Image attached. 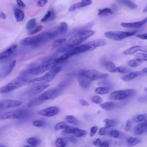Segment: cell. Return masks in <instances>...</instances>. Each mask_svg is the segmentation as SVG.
I'll list each match as a JSON object with an SVG mask.
<instances>
[{
  "instance_id": "d590c367",
  "label": "cell",
  "mask_w": 147,
  "mask_h": 147,
  "mask_svg": "<svg viewBox=\"0 0 147 147\" xmlns=\"http://www.w3.org/2000/svg\"><path fill=\"white\" fill-rule=\"evenodd\" d=\"M65 120L68 122L74 125H77L78 123V121L75 117L72 115H69L66 116Z\"/></svg>"
},
{
  "instance_id": "c3c4849f",
  "label": "cell",
  "mask_w": 147,
  "mask_h": 147,
  "mask_svg": "<svg viewBox=\"0 0 147 147\" xmlns=\"http://www.w3.org/2000/svg\"><path fill=\"white\" fill-rule=\"evenodd\" d=\"M110 135L113 138H117L119 135V132L117 130H113L111 131L110 132Z\"/></svg>"
},
{
  "instance_id": "681fc988",
  "label": "cell",
  "mask_w": 147,
  "mask_h": 147,
  "mask_svg": "<svg viewBox=\"0 0 147 147\" xmlns=\"http://www.w3.org/2000/svg\"><path fill=\"white\" fill-rule=\"evenodd\" d=\"M48 2V0H39L37 2V5L40 7L44 6Z\"/></svg>"
},
{
  "instance_id": "f35d334b",
  "label": "cell",
  "mask_w": 147,
  "mask_h": 147,
  "mask_svg": "<svg viewBox=\"0 0 147 147\" xmlns=\"http://www.w3.org/2000/svg\"><path fill=\"white\" fill-rule=\"evenodd\" d=\"M16 61L15 60L12 61L10 64L5 74V76L9 75L13 69L16 64Z\"/></svg>"
},
{
  "instance_id": "d6a6232c",
  "label": "cell",
  "mask_w": 147,
  "mask_h": 147,
  "mask_svg": "<svg viewBox=\"0 0 147 147\" xmlns=\"http://www.w3.org/2000/svg\"><path fill=\"white\" fill-rule=\"evenodd\" d=\"M98 15L99 16L112 14L113 13L112 10L109 8H106L103 9H98Z\"/></svg>"
},
{
  "instance_id": "83f0119b",
  "label": "cell",
  "mask_w": 147,
  "mask_h": 147,
  "mask_svg": "<svg viewBox=\"0 0 147 147\" xmlns=\"http://www.w3.org/2000/svg\"><path fill=\"white\" fill-rule=\"evenodd\" d=\"M140 141L139 139L133 137H129L127 139V142L129 146H133L140 143Z\"/></svg>"
},
{
  "instance_id": "11a10c76",
  "label": "cell",
  "mask_w": 147,
  "mask_h": 147,
  "mask_svg": "<svg viewBox=\"0 0 147 147\" xmlns=\"http://www.w3.org/2000/svg\"><path fill=\"white\" fill-rule=\"evenodd\" d=\"M76 137L74 136L70 137L69 138V141L73 143L76 144L78 142V140Z\"/></svg>"
},
{
  "instance_id": "e0dca14e",
  "label": "cell",
  "mask_w": 147,
  "mask_h": 147,
  "mask_svg": "<svg viewBox=\"0 0 147 147\" xmlns=\"http://www.w3.org/2000/svg\"><path fill=\"white\" fill-rule=\"evenodd\" d=\"M138 51L146 52V46H136L132 47L127 50L124 52V54L126 55H131L135 53Z\"/></svg>"
},
{
  "instance_id": "8fae6325",
  "label": "cell",
  "mask_w": 147,
  "mask_h": 147,
  "mask_svg": "<svg viewBox=\"0 0 147 147\" xmlns=\"http://www.w3.org/2000/svg\"><path fill=\"white\" fill-rule=\"evenodd\" d=\"M59 111V107L55 106H53L47 108L38 113V115L45 117H51L58 114Z\"/></svg>"
},
{
  "instance_id": "836d02e7",
  "label": "cell",
  "mask_w": 147,
  "mask_h": 147,
  "mask_svg": "<svg viewBox=\"0 0 147 147\" xmlns=\"http://www.w3.org/2000/svg\"><path fill=\"white\" fill-rule=\"evenodd\" d=\"M27 142L32 146H35L39 144L40 142V140L36 138L32 137L28 139Z\"/></svg>"
},
{
  "instance_id": "1f68e13d",
  "label": "cell",
  "mask_w": 147,
  "mask_h": 147,
  "mask_svg": "<svg viewBox=\"0 0 147 147\" xmlns=\"http://www.w3.org/2000/svg\"><path fill=\"white\" fill-rule=\"evenodd\" d=\"M110 90V88L108 87H99L95 90V92L99 94H104L108 92Z\"/></svg>"
},
{
  "instance_id": "d4e9b609",
  "label": "cell",
  "mask_w": 147,
  "mask_h": 147,
  "mask_svg": "<svg viewBox=\"0 0 147 147\" xmlns=\"http://www.w3.org/2000/svg\"><path fill=\"white\" fill-rule=\"evenodd\" d=\"M87 132L86 131L78 128H75L73 134L77 137H83L86 136Z\"/></svg>"
},
{
  "instance_id": "9a60e30c",
  "label": "cell",
  "mask_w": 147,
  "mask_h": 147,
  "mask_svg": "<svg viewBox=\"0 0 147 147\" xmlns=\"http://www.w3.org/2000/svg\"><path fill=\"white\" fill-rule=\"evenodd\" d=\"M147 21V18H146L141 21L137 22L130 23L123 22L121 23V25L123 27L125 28H138L142 26Z\"/></svg>"
},
{
  "instance_id": "be15d7a7",
  "label": "cell",
  "mask_w": 147,
  "mask_h": 147,
  "mask_svg": "<svg viewBox=\"0 0 147 147\" xmlns=\"http://www.w3.org/2000/svg\"><path fill=\"white\" fill-rule=\"evenodd\" d=\"M147 70V68L146 67L142 69V71L144 73H146Z\"/></svg>"
},
{
  "instance_id": "cb8c5ba5",
  "label": "cell",
  "mask_w": 147,
  "mask_h": 147,
  "mask_svg": "<svg viewBox=\"0 0 147 147\" xmlns=\"http://www.w3.org/2000/svg\"><path fill=\"white\" fill-rule=\"evenodd\" d=\"M44 101L40 100L37 96L31 99L28 102L27 106L29 107H33L42 104Z\"/></svg>"
},
{
  "instance_id": "5bb4252c",
  "label": "cell",
  "mask_w": 147,
  "mask_h": 147,
  "mask_svg": "<svg viewBox=\"0 0 147 147\" xmlns=\"http://www.w3.org/2000/svg\"><path fill=\"white\" fill-rule=\"evenodd\" d=\"M78 81L81 87L85 89L89 86L92 81L80 72L78 76Z\"/></svg>"
},
{
  "instance_id": "6f0895ef",
  "label": "cell",
  "mask_w": 147,
  "mask_h": 147,
  "mask_svg": "<svg viewBox=\"0 0 147 147\" xmlns=\"http://www.w3.org/2000/svg\"><path fill=\"white\" fill-rule=\"evenodd\" d=\"M80 104L83 106H88L89 105V103L86 100L81 99L80 100Z\"/></svg>"
},
{
  "instance_id": "277c9868",
  "label": "cell",
  "mask_w": 147,
  "mask_h": 147,
  "mask_svg": "<svg viewBox=\"0 0 147 147\" xmlns=\"http://www.w3.org/2000/svg\"><path fill=\"white\" fill-rule=\"evenodd\" d=\"M27 80L24 77L19 76L12 80L5 85L0 88V93L11 92L26 84Z\"/></svg>"
},
{
  "instance_id": "74e56055",
  "label": "cell",
  "mask_w": 147,
  "mask_h": 147,
  "mask_svg": "<svg viewBox=\"0 0 147 147\" xmlns=\"http://www.w3.org/2000/svg\"><path fill=\"white\" fill-rule=\"evenodd\" d=\"M135 57L136 59L143 61H146L147 60V55L146 53H138L135 55Z\"/></svg>"
},
{
  "instance_id": "3957f363",
  "label": "cell",
  "mask_w": 147,
  "mask_h": 147,
  "mask_svg": "<svg viewBox=\"0 0 147 147\" xmlns=\"http://www.w3.org/2000/svg\"><path fill=\"white\" fill-rule=\"evenodd\" d=\"M61 69V66H56L43 76L31 80L29 81V83L32 84L36 85L44 84L49 82L60 71Z\"/></svg>"
},
{
  "instance_id": "60d3db41",
  "label": "cell",
  "mask_w": 147,
  "mask_h": 147,
  "mask_svg": "<svg viewBox=\"0 0 147 147\" xmlns=\"http://www.w3.org/2000/svg\"><path fill=\"white\" fill-rule=\"evenodd\" d=\"M91 101L96 104H99L101 103L102 101V99L98 96H93L91 98Z\"/></svg>"
},
{
  "instance_id": "e7e4bbea",
  "label": "cell",
  "mask_w": 147,
  "mask_h": 147,
  "mask_svg": "<svg viewBox=\"0 0 147 147\" xmlns=\"http://www.w3.org/2000/svg\"><path fill=\"white\" fill-rule=\"evenodd\" d=\"M147 5H146L143 9V12H146L147 10Z\"/></svg>"
},
{
  "instance_id": "680465c9",
  "label": "cell",
  "mask_w": 147,
  "mask_h": 147,
  "mask_svg": "<svg viewBox=\"0 0 147 147\" xmlns=\"http://www.w3.org/2000/svg\"><path fill=\"white\" fill-rule=\"evenodd\" d=\"M18 4L20 7H25L26 5L22 0H16Z\"/></svg>"
},
{
  "instance_id": "f6af8a7d",
  "label": "cell",
  "mask_w": 147,
  "mask_h": 147,
  "mask_svg": "<svg viewBox=\"0 0 147 147\" xmlns=\"http://www.w3.org/2000/svg\"><path fill=\"white\" fill-rule=\"evenodd\" d=\"M32 125L35 127H41L44 126L45 124V122L41 120H36L33 122Z\"/></svg>"
},
{
  "instance_id": "2e32d148",
  "label": "cell",
  "mask_w": 147,
  "mask_h": 147,
  "mask_svg": "<svg viewBox=\"0 0 147 147\" xmlns=\"http://www.w3.org/2000/svg\"><path fill=\"white\" fill-rule=\"evenodd\" d=\"M92 2L91 0H82L80 2L76 3L70 7L69 11H74L77 9L90 5Z\"/></svg>"
},
{
  "instance_id": "4dcf8cb0",
  "label": "cell",
  "mask_w": 147,
  "mask_h": 147,
  "mask_svg": "<svg viewBox=\"0 0 147 147\" xmlns=\"http://www.w3.org/2000/svg\"><path fill=\"white\" fill-rule=\"evenodd\" d=\"M68 25L65 22H61L57 30L60 34L65 32L67 30Z\"/></svg>"
},
{
  "instance_id": "52a82bcc",
  "label": "cell",
  "mask_w": 147,
  "mask_h": 147,
  "mask_svg": "<svg viewBox=\"0 0 147 147\" xmlns=\"http://www.w3.org/2000/svg\"><path fill=\"white\" fill-rule=\"evenodd\" d=\"M136 90L133 89L116 90L112 92L109 96V98L112 100H119L134 96Z\"/></svg>"
},
{
  "instance_id": "5b68a950",
  "label": "cell",
  "mask_w": 147,
  "mask_h": 147,
  "mask_svg": "<svg viewBox=\"0 0 147 147\" xmlns=\"http://www.w3.org/2000/svg\"><path fill=\"white\" fill-rule=\"evenodd\" d=\"M30 113V111L26 109L14 110L1 115L0 116V119H21L27 117Z\"/></svg>"
},
{
  "instance_id": "003e7915",
  "label": "cell",
  "mask_w": 147,
  "mask_h": 147,
  "mask_svg": "<svg viewBox=\"0 0 147 147\" xmlns=\"http://www.w3.org/2000/svg\"><path fill=\"white\" fill-rule=\"evenodd\" d=\"M145 91H146V92H147V88H145Z\"/></svg>"
},
{
  "instance_id": "484cf974",
  "label": "cell",
  "mask_w": 147,
  "mask_h": 147,
  "mask_svg": "<svg viewBox=\"0 0 147 147\" xmlns=\"http://www.w3.org/2000/svg\"><path fill=\"white\" fill-rule=\"evenodd\" d=\"M100 106L103 109L109 110L112 109L115 106V103L113 102H107L100 104Z\"/></svg>"
},
{
  "instance_id": "4fadbf2b",
  "label": "cell",
  "mask_w": 147,
  "mask_h": 147,
  "mask_svg": "<svg viewBox=\"0 0 147 147\" xmlns=\"http://www.w3.org/2000/svg\"><path fill=\"white\" fill-rule=\"evenodd\" d=\"M49 86L50 84H48L38 85L30 89L28 92V94L30 96H35Z\"/></svg>"
},
{
  "instance_id": "44dd1931",
  "label": "cell",
  "mask_w": 147,
  "mask_h": 147,
  "mask_svg": "<svg viewBox=\"0 0 147 147\" xmlns=\"http://www.w3.org/2000/svg\"><path fill=\"white\" fill-rule=\"evenodd\" d=\"M13 13L17 22H21L24 20V13L23 11L19 9L15 8L14 9Z\"/></svg>"
},
{
  "instance_id": "9c48e42d",
  "label": "cell",
  "mask_w": 147,
  "mask_h": 147,
  "mask_svg": "<svg viewBox=\"0 0 147 147\" xmlns=\"http://www.w3.org/2000/svg\"><path fill=\"white\" fill-rule=\"evenodd\" d=\"M63 92L61 88H55L47 90L38 96L41 100L44 101L56 98L59 96Z\"/></svg>"
},
{
  "instance_id": "f1b7e54d",
  "label": "cell",
  "mask_w": 147,
  "mask_h": 147,
  "mask_svg": "<svg viewBox=\"0 0 147 147\" xmlns=\"http://www.w3.org/2000/svg\"><path fill=\"white\" fill-rule=\"evenodd\" d=\"M143 61L137 59H132L129 61L128 63V65L130 67H137L142 64Z\"/></svg>"
},
{
  "instance_id": "db71d44e",
  "label": "cell",
  "mask_w": 147,
  "mask_h": 147,
  "mask_svg": "<svg viewBox=\"0 0 147 147\" xmlns=\"http://www.w3.org/2000/svg\"><path fill=\"white\" fill-rule=\"evenodd\" d=\"M136 37L140 38L146 40L147 39V34L146 33L138 34L136 36Z\"/></svg>"
},
{
  "instance_id": "ee69618b",
  "label": "cell",
  "mask_w": 147,
  "mask_h": 147,
  "mask_svg": "<svg viewBox=\"0 0 147 147\" xmlns=\"http://www.w3.org/2000/svg\"><path fill=\"white\" fill-rule=\"evenodd\" d=\"M147 114L146 113L139 115L136 117V120L138 122H141L146 120Z\"/></svg>"
},
{
  "instance_id": "7a4b0ae2",
  "label": "cell",
  "mask_w": 147,
  "mask_h": 147,
  "mask_svg": "<svg viewBox=\"0 0 147 147\" xmlns=\"http://www.w3.org/2000/svg\"><path fill=\"white\" fill-rule=\"evenodd\" d=\"M59 63L56 59H51L43 62L38 66L23 71L22 74H29L38 75L52 69Z\"/></svg>"
},
{
  "instance_id": "ab89813d",
  "label": "cell",
  "mask_w": 147,
  "mask_h": 147,
  "mask_svg": "<svg viewBox=\"0 0 147 147\" xmlns=\"http://www.w3.org/2000/svg\"><path fill=\"white\" fill-rule=\"evenodd\" d=\"M128 71L129 70L127 68L121 66L116 67L114 70V72L123 74L127 73Z\"/></svg>"
},
{
  "instance_id": "30bf717a",
  "label": "cell",
  "mask_w": 147,
  "mask_h": 147,
  "mask_svg": "<svg viewBox=\"0 0 147 147\" xmlns=\"http://www.w3.org/2000/svg\"><path fill=\"white\" fill-rule=\"evenodd\" d=\"M91 81L106 78L108 75L95 69H88L82 71L80 72Z\"/></svg>"
},
{
  "instance_id": "7dc6e473",
  "label": "cell",
  "mask_w": 147,
  "mask_h": 147,
  "mask_svg": "<svg viewBox=\"0 0 147 147\" xmlns=\"http://www.w3.org/2000/svg\"><path fill=\"white\" fill-rule=\"evenodd\" d=\"M51 11H48L44 17L41 19V22H42L43 23L47 21L49 19L51 15Z\"/></svg>"
},
{
  "instance_id": "ba28073f",
  "label": "cell",
  "mask_w": 147,
  "mask_h": 147,
  "mask_svg": "<svg viewBox=\"0 0 147 147\" xmlns=\"http://www.w3.org/2000/svg\"><path fill=\"white\" fill-rule=\"evenodd\" d=\"M106 41L103 39L94 40L80 46L82 53L92 51L96 48L102 46L106 44Z\"/></svg>"
},
{
  "instance_id": "f907efd6",
  "label": "cell",
  "mask_w": 147,
  "mask_h": 147,
  "mask_svg": "<svg viewBox=\"0 0 147 147\" xmlns=\"http://www.w3.org/2000/svg\"><path fill=\"white\" fill-rule=\"evenodd\" d=\"M98 127L94 126L92 127L90 129V135L91 136H93L96 134L98 130Z\"/></svg>"
},
{
  "instance_id": "f546056e",
  "label": "cell",
  "mask_w": 147,
  "mask_h": 147,
  "mask_svg": "<svg viewBox=\"0 0 147 147\" xmlns=\"http://www.w3.org/2000/svg\"><path fill=\"white\" fill-rule=\"evenodd\" d=\"M36 25V20L34 18L30 20L27 23L26 28L27 30H31L35 27Z\"/></svg>"
},
{
  "instance_id": "603a6c76",
  "label": "cell",
  "mask_w": 147,
  "mask_h": 147,
  "mask_svg": "<svg viewBox=\"0 0 147 147\" xmlns=\"http://www.w3.org/2000/svg\"><path fill=\"white\" fill-rule=\"evenodd\" d=\"M119 3L124 5L132 9L137 8V5L130 0H117Z\"/></svg>"
},
{
  "instance_id": "b9f144b4",
  "label": "cell",
  "mask_w": 147,
  "mask_h": 147,
  "mask_svg": "<svg viewBox=\"0 0 147 147\" xmlns=\"http://www.w3.org/2000/svg\"><path fill=\"white\" fill-rule=\"evenodd\" d=\"M42 27V26L41 25H39L36 26L29 32V34L32 35L37 33L41 30Z\"/></svg>"
},
{
  "instance_id": "94428289",
  "label": "cell",
  "mask_w": 147,
  "mask_h": 147,
  "mask_svg": "<svg viewBox=\"0 0 147 147\" xmlns=\"http://www.w3.org/2000/svg\"><path fill=\"white\" fill-rule=\"evenodd\" d=\"M110 143L108 141H105L103 142L100 146L101 147H109V146Z\"/></svg>"
},
{
  "instance_id": "9f6ffc18",
  "label": "cell",
  "mask_w": 147,
  "mask_h": 147,
  "mask_svg": "<svg viewBox=\"0 0 147 147\" xmlns=\"http://www.w3.org/2000/svg\"><path fill=\"white\" fill-rule=\"evenodd\" d=\"M102 142L99 139H97L93 142V144L95 146H100Z\"/></svg>"
},
{
  "instance_id": "6125c7cd",
  "label": "cell",
  "mask_w": 147,
  "mask_h": 147,
  "mask_svg": "<svg viewBox=\"0 0 147 147\" xmlns=\"http://www.w3.org/2000/svg\"><path fill=\"white\" fill-rule=\"evenodd\" d=\"M7 18L6 14L2 12L0 13V18L2 19H5Z\"/></svg>"
},
{
  "instance_id": "ac0fdd59",
  "label": "cell",
  "mask_w": 147,
  "mask_h": 147,
  "mask_svg": "<svg viewBox=\"0 0 147 147\" xmlns=\"http://www.w3.org/2000/svg\"><path fill=\"white\" fill-rule=\"evenodd\" d=\"M17 46L13 45L4 51L0 53V60L4 59L10 56L16 50Z\"/></svg>"
},
{
  "instance_id": "03108f58",
  "label": "cell",
  "mask_w": 147,
  "mask_h": 147,
  "mask_svg": "<svg viewBox=\"0 0 147 147\" xmlns=\"http://www.w3.org/2000/svg\"><path fill=\"white\" fill-rule=\"evenodd\" d=\"M1 104L0 103V109H1Z\"/></svg>"
},
{
  "instance_id": "8992f818",
  "label": "cell",
  "mask_w": 147,
  "mask_h": 147,
  "mask_svg": "<svg viewBox=\"0 0 147 147\" xmlns=\"http://www.w3.org/2000/svg\"><path fill=\"white\" fill-rule=\"evenodd\" d=\"M137 31L129 32L123 31H108L105 33L106 37L114 40H121L125 38L136 34Z\"/></svg>"
},
{
  "instance_id": "ffe728a7",
  "label": "cell",
  "mask_w": 147,
  "mask_h": 147,
  "mask_svg": "<svg viewBox=\"0 0 147 147\" xmlns=\"http://www.w3.org/2000/svg\"><path fill=\"white\" fill-rule=\"evenodd\" d=\"M144 72L142 71L134 72L123 76L121 79L125 81H129L134 79L137 77L142 75Z\"/></svg>"
},
{
  "instance_id": "bcb514c9",
  "label": "cell",
  "mask_w": 147,
  "mask_h": 147,
  "mask_svg": "<svg viewBox=\"0 0 147 147\" xmlns=\"http://www.w3.org/2000/svg\"><path fill=\"white\" fill-rule=\"evenodd\" d=\"M66 125V124L64 122H61L58 123L55 126V129L57 130H59L61 129H64Z\"/></svg>"
},
{
  "instance_id": "d6986e66",
  "label": "cell",
  "mask_w": 147,
  "mask_h": 147,
  "mask_svg": "<svg viewBox=\"0 0 147 147\" xmlns=\"http://www.w3.org/2000/svg\"><path fill=\"white\" fill-rule=\"evenodd\" d=\"M147 126L146 121L144 123H141L137 125L134 128V132L137 135L141 134L147 130Z\"/></svg>"
},
{
  "instance_id": "7bdbcfd3",
  "label": "cell",
  "mask_w": 147,
  "mask_h": 147,
  "mask_svg": "<svg viewBox=\"0 0 147 147\" xmlns=\"http://www.w3.org/2000/svg\"><path fill=\"white\" fill-rule=\"evenodd\" d=\"M75 127L70 125H66L64 128L63 131L67 134H73Z\"/></svg>"
},
{
  "instance_id": "6da1fadb",
  "label": "cell",
  "mask_w": 147,
  "mask_h": 147,
  "mask_svg": "<svg viewBox=\"0 0 147 147\" xmlns=\"http://www.w3.org/2000/svg\"><path fill=\"white\" fill-rule=\"evenodd\" d=\"M93 31L86 30H80L71 37L59 49L61 53L65 52L80 44L95 34Z\"/></svg>"
},
{
  "instance_id": "816d5d0a",
  "label": "cell",
  "mask_w": 147,
  "mask_h": 147,
  "mask_svg": "<svg viewBox=\"0 0 147 147\" xmlns=\"http://www.w3.org/2000/svg\"><path fill=\"white\" fill-rule=\"evenodd\" d=\"M131 123L130 120H128L126 123L125 128V131H129L131 128Z\"/></svg>"
},
{
  "instance_id": "4316f807",
  "label": "cell",
  "mask_w": 147,
  "mask_h": 147,
  "mask_svg": "<svg viewBox=\"0 0 147 147\" xmlns=\"http://www.w3.org/2000/svg\"><path fill=\"white\" fill-rule=\"evenodd\" d=\"M68 143V140L65 138H59L57 139L55 142L56 146L59 147L65 146Z\"/></svg>"
},
{
  "instance_id": "f5cc1de1",
  "label": "cell",
  "mask_w": 147,
  "mask_h": 147,
  "mask_svg": "<svg viewBox=\"0 0 147 147\" xmlns=\"http://www.w3.org/2000/svg\"><path fill=\"white\" fill-rule=\"evenodd\" d=\"M51 14L49 19L50 21H53L55 20L56 17V14L55 12L53 9L51 11Z\"/></svg>"
},
{
  "instance_id": "e575fe53",
  "label": "cell",
  "mask_w": 147,
  "mask_h": 147,
  "mask_svg": "<svg viewBox=\"0 0 147 147\" xmlns=\"http://www.w3.org/2000/svg\"><path fill=\"white\" fill-rule=\"evenodd\" d=\"M66 41V39L63 38L56 39L53 42L52 47L53 48L58 47L63 45Z\"/></svg>"
},
{
  "instance_id": "7c38bea8",
  "label": "cell",
  "mask_w": 147,
  "mask_h": 147,
  "mask_svg": "<svg viewBox=\"0 0 147 147\" xmlns=\"http://www.w3.org/2000/svg\"><path fill=\"white\" fill-rule=\"evenodd\" d=\"M22 103V101L18 100H5L1 102V109L16 107L21 105Z\"/></svg>"
},
{
  "instance_id": "7402d4cb",
  "label": "cell",
  "mask_w": 147,
  "mask_h": 147,
  "mask_svg": "<svg viewBox=\"0 0 147 147\" xmlns=\"http://www.w3.org/2000/svg\"><path fill=\"white\" fill-rule=\"evenodd\" d=\"M102 65L108 71L111 72H114L116 66L112 61H105L102 63Z\"/></svg>"
},
{
  "instance_id": "8d00e7d4",
  "label": "cell",
  "mask_w": 147,
  "mask_h": 147,
  "mask_svg": "<svg viewBox=\"0 0 147 147\" xmlns=\"http://www.w3.org/2000/svg\"><path fill=\"white\" fill-rule=\"evenodd\" d=\"M103 122L105 123L104 127L105 129L109 128L114 125L115 124V121L114 120L109 119H105Z\"/></svg>"
},
{
  "instance_id": "91938a15",
  "label": "cell",
  "mask_w": 147,
  "mask_h": 147,
  "mask_svg": "<svg viewBox=\"0 0 147 147\" xmlns=\"http://www.w3.org/2000/svg\"><path fill=\"white\" fill-rule=\"evenodd\" d=\"M106 129L104 127L101 128L99 131V134L100 135H104L106 134Z\"/></svg>"
}]
</instances>
